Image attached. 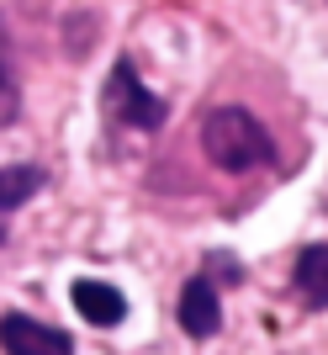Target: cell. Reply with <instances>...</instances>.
Listing matches in <instances>:
<instances>
[{
  "mask_svg": "<svg viewBox=\"0 0 328 355\" xmlns=\"http://www.w3.org/2000/svg\"><path fill=\"white\" fill-rule=\"evenodd\" d=\"M201 154H207L217 170L228 175H244V170H259V164L275 159V144H270L265 122L244 112V106H217L201 122Z\"/></svg>",
  "mask_w": 328,
  "mask_h": 355,
  "instance_id": "obj_1",
  "label": "cell"
},
{
  "mask_svg": "<svg viewBox=\"0 0 328 355\" xmlns=\"http://www.w3.org/2000/svg\"><path fill=\"white\" fill-rule=\"evenodd\" d=\"M106 112H111L122 128H138V133H154L164 122V101L143 90V80H138V69L127 59H122L117 69H111V80H106Z\"/></svg>",
  "mask_w": 328,
  "mask_h": 355,
  "instance_id": "obj_2",
  "label": "cell"
},
{
  "mask_svg": "<svg viewBox=\"0 0 328 355\" xmlns=\"http://www.w3.org/2000/svg\"><path fill=\"white\" fill-rule=\"evenodd\" d=\"M0 350L6 355H75V345L53 324H37L27 313H6L0 318Z\"/></svg>",
  "mask_w": 328,
  "mask_h": 355,
  "instance_id": "obj_3",
  "label": "cell"
},
{
  "mask_svg": "<svg viewBox=\"0 0 328 355\" xmlns=\"http://www.w3.org/2000/svg\"><path fill=\"white\" fill-rule=\"evenodd\" d=\"M223 324V308H217V286L212 282H191L180 292V329L191 334V340H212Z\"/></svg>",
  "mask_w": 328,
  "mask_h": 355,
  "instance_id": "obj_4",
  "label": "cell"
},
{
  "mask_svg": "<svg viewBox=\"0 0 328 355\" xmlns=\"http://www.w3.org/2000/svg\"><path fill=\"white\" fill-rule=\"evenodd\" d=\"M75 308H80L85 324H101V329H111V324L127 318L122 292H117V286H106V282H75Z\"/></svg>",
  "mask_w": 328,
  "mask_h": 355,
  "instance_id": "obj_5",
  "label": "cell"
},
{
  "mask_svg": "<svg viewBox=\"0 0 328 355\" xmlns=\"http://www.w3.org/2000/svg\"><path fill=\"white\" fill-rule=\"evenodd\" d=\"M297 292L313 308H328V244H307L297 254Z\"/></svg>",
  "mask_w": 328,
  "mask_h": 355,
  "instance_id": "obj_6",
  "label": "cell"
},
{
  "mask_svg": "<svg viewBox=\"0 0 328 355\" xmlns=\"http://www.w3.org/2000/svg\"><path fill=\"white\" fill-rule=\"evenodd\" d=\"M43 191V170L37 164H0V212L21 207Z\"/></svg>",
  "mask_w": 328,
  "mask_h": 355,
  "instance_id": "obj_7",
  "label": "cell"
},
{
  "mask_svg": "<svg viewBox=\"0 0 328 355\" xmlns=\"http://www.w3.org/2000/svg\"><path fill=\"white\" fill-rule=\"evenodd\" d=\"M16 112H21V96H16L11 80V59H6V32H0V128H11Z\"/></svg>",
  "mask_w": 328,
  "mask_h": 355,
  "instance_id": "obj_8",
  "label": "cell"
}]
</instances>
